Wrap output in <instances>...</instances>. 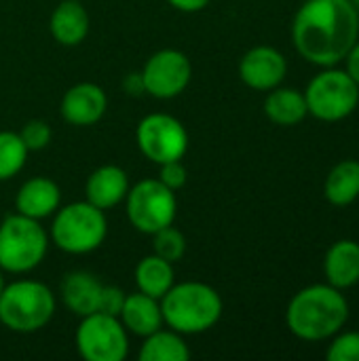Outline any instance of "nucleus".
Masks as SVG:
<instances>
[{
	"label": "nucleus",
	"instance_id": "nucleus-1",
	"mask_svg": "<svg viewBox=\"0 0 359 361\" xmlns=\"http://www.w3.org/2000/svg\"><path fill=\"white\" fill-rule=\"evenodd\" d=\"M358 38L359 11L353 0H307L292 21L294 49L320 68L341 63Z\"/></svg>",
	"mask_w": 359,
	"mask_h": 361
},
{
	"label": "nucleus",
	"instance_id": "nucleus-2",
	"mask_svg": "<svg viewBox=\"0 0 359 361\" xmlns=\"http://www.w3.org/2000/svg\"><path fill=\"white\" fill-rule=\"evenodd\" d=\"M349 319V302L341 290L330 283H315L303 288L292 296L286 324L288 330L307 343H320L336 336Z\"/></svg>",
	"mask_w": 359,
	"mask_h": 361
},
{
	"label": "nucleus",
	"instance_id": "nucleus-3",
	"mask_svg": "<svg viewBox=\"0 0 359 361\" xmlns=\"http://www.w3.org/2000/svg\"><path fill=\"white\" fill-rule=\"evenodd\" d=\"M163 322L182 336H195L212 330L224 311L222 296L203 281L174 283L161 298Z\"/></svg>",
	"mask_w": 359,
	"mask_h": 361
},
{
	"label": "nucleus",
	"instance_id": "nucleus-4",
	"mask_svg": "<svg viewBox=\"0 0 359 361\" xmlns=\"http://www.w3.org/2000/svg\"><path fill=\"white\" fill-rule=\"evenodd\" d=\"M57 309L51 288L36 279L6 283L0 294V324L17 334H34L49 326Z\"/></svg>",
	"mask_w": 359,
	"mask_h": 361
},
{
	"label": "nucleus",
	"instance_id": "nucleus-5",
	"mask_svg": "<svg viewBox=\"0 0 359 361\" xmlns=\"http://www.w3.org/2000/svg\"><path fill=\"white\" fill-rule=\"evenodd\" d=\"M108 235L106 212L97 209L89 201H74L59 205L53 214L49 239L53 245L72 256H85L102 247Z\"/></svg>",
	"mask_w": 359,
	"mask_h": 361
},
{
	"label": "nucleus",
	"instance_id": "nucleus-6",
	"mask_svg": "<svg viewBox=\"0 0 359 361\" xmlns=\"http://www.w3.org/2000/svg\"><path fill=\"white\" fill-rule=\"evenodd\" d=\"M49 233L40 220L11 214L0 220V269L11 275H25L42 264L49 252Z\"/></svg>",
	"mask_w": 359,
	"mask_h": 361
},
{
	"label": "nucleus",
	"instance_id": "nucleus-7",
	"mask_svg": "<svg viewBox=\"0 0 359 361\" xmlns=\"http://www.w3.org/2000/svg\"><path fill=\"white\" fill-rule=\"evenodd\" d=\"M307 110L324 123H339L355 112L359 104V85L347 70L324 68L305 89Z\"/></svg>",
	"mask_w": 359,
	"mask_h": 361
},
{
	"label": "nucleus",
	"instance_id": "nucleus-8",
	"mask_svg": "<svg viewBox=\"0 0 359 361\" xmlns=\"http://www.w3.org/2000/svg\"><path fill=\"white\" fill-rule=\"evenodd\" d=\"M125 212L131 226L144 235H152L176 222L178 199L159 178H146L129 186L125 197Z\"/></svg>",
	"mask_w": 359,
	"mask_h": 361
},
{
	"label": "nucleus",
	"instance_id": "nucleus-9",
	"mask_svg": "<svg viewBox=\"0 0 359 361\" xmlns=\"http://www.w3.org/2000/svg\"><path fill=\"white\" fill-rule=\"evenodd\" d=\"M74 343L85 361H125L129 355V332L118 317L99 311L80 317Z\"/></svg>",
	"mask_w": 359,
	"mask_h": 361
},
{
	"label": "nucleus",
	"instance_id": "nucleus-10",
	"mask_svg": "<svg viewBox=\"0 0 359 361\" xmlns=\"http://www.w3.org/2000/svg\"><path fill=\"white\" fill-rule=\"evenodd\" d=\"M140 152L154 165L184 159L188 150L186 127L167 112H152L144 116L135 129Z\"/></svg>",
	"mask_w": 359,
	"mask_h": 361
},
{
	"label": "nucleus",
	"instance_id": "nucleus-11",
	"mask_svg": "<svg viewBox=\"0 0 359 361\" xmlns=\"http://www.w3.org/2000/svg\"><path fill=\"white\" fill-rule=\"evenodd\" d=\"M144 93L157 99H174L182 95L193 78V63L178 49H161L152 53L142 68Z\"/></svg>",
	"mask_w": 359,
	"mask_h": 361
},
{
	"label": "nucleus",
	"instance_id": "nucleus-12",
	"mask_svg": "<svg viewBox=\"0 0 359 361\" xmlns=\"http://www.w3.org/2000/svg\"><path fill=\"white\" fill-rule=\"evenodd\" d=\"M288 61L275 47H254L239 61V78L254 91H271L284 82Z\"/></svg>",
	"mask_w": 359,
	"mask_h": 361
},
{
	"label": "nucleus",
	"instance_id": "nucleus-13",
	"mask_svg": "<svg viewBox=\"0 0 359 361\" xmlns=\"http://www.w3.org/2000/svg\"><path fill=\"white\" fill-rule=\"evenodd\" d=\"M108 110V95L95 82H78L70 87L59 104L61 118L74 127H91L104 118Z\"/></svg>",
	"mask_w": 359,
	"mask_h": 361
},
{
	"label": "nucleus",
	"instance_id": "nucleus-14",
	"mask_svg": "<svg viewBox=\"0 0 359 361\" xmlns=\"http://www.w3.org/2000/svg\"><path fill=\"white\" fill-rule=\"evenodd\" d=\"M61 205V190L57 182L47 176H36L25 180L15 197V209L21 216L44 220L51 218Z\"/></svg>",
	"mask_w": 359,
	"mask_h": 361
},
{
	"label": "nucleus",
	"instance_id": "nucleus-15",
	"mask_svg": "<svg viewBox=\"0 0 359 361\" xmlns=\"http://www.w3.org/2000/svg\"><path fill=\"white\" fill-rule=\"evenodd\" d=\"M129 186L131 184L125 169H121L118 165H102L87 178L85 201L102 212H108L125 201Z\"/></svg>",
	"mask_w": 359,
	"mask_h": 361
},
{
	"label": "nucleus",
	"instance_id": "nucleus-16",
	"mask_svg": "<svg viewBox=\"0 0 359 361\" xmlns=\"http://www.w3.org/2000/svg\"><path fill=\"white\" fill-rule=\"evenodd\" d=\"M121 324L125 330L133 336L146 338L148 334L157 332L159 328L165 326L163 322V311H161V300L152 298L144 292H133L125 296L123 309L118 313Z\"/></svg>",
	"mask_w": 359,
	"mask_h": 361
},
{
	"label": "nucleus",
	"instance_id": "nucleus-17",
	"mask_svg": "<svg viewBox=\"0 0 359 361\" xmlns=\"http://www.w3.org/2000/svg\"><path fill=\"white\" fill-rule=\"evenodd\" d=\"M102 288H104V283L95 275L87 273V271H72V273L63 275L59 294H61L63 305L74 315L85 317L99 309Z\"/></svg>",
	"mask_w": 359,
	"mask_h": 361
},
{
	"label": "nucleus",
	"instance_id": "nucleus-18",
	"mask_svg": "<svg viewBox=\"0 0 359 361\" xmlns=\"http://www.w3.org/2000/svg\"><path fill=\"white\" fill-rule=\"evenodd\" d=\"M326 281L336 290H349L359 283V243L341 239L332 243L324 258Z\"/></svg>",
	"mask_w": 359,
	"mask_h": 361
},
{
	"label": "nucleus",
	"instance_id": "nucleus-19",
	"mask_svg": "<svg viewBox=\"0 0 359 361\" xmlns=\"http://www.w3.org/2000/svg\"><path fill=\"white\" fill-rule=\"evenodd\" d=\"M89 13L80 4V0H61L49 19V30L53 38L63 47H76L80 44L89 34Z\"/></svg>",
	"mask_w": 359,
	"mask_h": 361
},
{
	"label": "nucleus",
	"instance_id": "nucleus-20",
	"mask_svg": "<svg viewBox=\"0 0 359 361\" xmlns=\"http://www.w3.org/2000/svg\"><path fill=\"white\" fill-rule=\"evenodd\" d=\"M264 114L271 123L281 127H294L309 114L305 93L292 87H275L264 99Z\"/></svg>",
	"mask_w": 359,
	"mask_h": 361
},
{
	"label": "nucleus",
	"instance_id": "nucleus-21",
	"mask_svg": "<svg viewBox=\"0 0 359 361\" xmlns=\"http://www.w3.org/2000/svg\"><path fill=\"white\" fill-rule=\"evenodd\" d=\"M324 197L330 205L347 207L359 197V161L347 159L334 165L324 182Z\"/></svg>",
	"mask_w": 359,
	"mask_h": 361
},
{
	"label": "nucleus",
	"instance_id": "nucleus-22",
	"mask_svg": "<svg viewBox=\"0 0 359 361\" xmlns=\"http://www.w3.org/2000/svg\"><path fill=\"white\" fill-rule=\"evenodd\" d=\"M176 283V271L174 264L159 258L157 254L144 256L138 267H135V286L140 292L152 296V298H163L169 288Z\"/></svg>",
	"mask_w": 359,
	"mask_h": 361
},
{
	"label": "nucleus",
	"instance_id": "nucleus-23",
	"mask_svg": "<svg viewBox=\"0 0 359 361\" xmlns=\"http://www.w3.org/2000/svg\"><path fill=\"white\" fill-rule=\"evenodd\" d=\"M190 357V349L184 341V336L171 328L148 334L140 349L142 361H186Z\"/></svg>",
	"mask_w": 359,
	"mask_h": 361
},
{
	"label": "nucleus",
	"instance_id": "nucleus-24",
	"mask_svg": "<svg viewBox=\"0 0 359 361\" xmlns=\"http://www.w3.org/2000/svg\"><path fill=\"white\" fill-rule=\"evenodd\" d=\"M30 150L15 131H0V182L13 180L28 163Z\"/></svg>",
	"mask_w": 359,
	"mask_h": 361
},
{
	"label": "nucleus",
	"instance_id": "nucleus-25",
	"mask_svg": "<svg viewBox=\"0 0 359 361\" xmlns=\"http://www.w3.org/2000/svg\"><path fill=\"white\" fill-rule=\"evenodd\" d=\"M152 237V254H157L159 258L176 264L184 258L186 254V237L182 231H178L174 224L157 231L150 235Z\"/></svg>",
	"mask_w": 359,
	"mask_h": 361
},
{
	"label": "nucleus",
	"instance_id": "nucleus-26",
	"mask_svg": "<svg viewBox=\"0 0 359 361\" xmlns=\"http://www.w3.org/2000/svg\"><path fill=\"white\" fill-rule=\"evenodd\" d=\"M328 361H359V332L336 334L326 351Z\"/></svg>",
	"mask_w": 359,
	"mask_h": 361
},
{
	"label": "nucleus",
	"instance_id": "nucleus-27",
	"mask_svg": "<svg viewBox=\"0 0 359 361\" xmlns=\"http://www.w3.org/2000/svg\"><path fill=\"white\" fill-rule=\"evenodd\" d=\"M19 135H21L25 148H28L30 152H36V150H42V148L49 146L53 131H51V127H49L47 121L34 118V121H28V123L21 127Z\"/></svg>",
	"mask_w": 359,
	"mask_h": 361
},
{
	"label": "nucleus",
	"instance_id": "nucleus-28",
	"mask_svg": "<svg viewBox=\"0 0 359 361\" xmlns=\"http://www.w3.org/2000/svg\"><path fill=\"white\" fill-rule=\"evenodd\" d=\"M159 180H161L169 190H174V192L180 190V188H184V184H186V180H188V171H186L182 159H180V161H169V163L159 165Z\"/></svg>",
	"mask_w": 359,
	"mask_h": 361
},
{
	"label": "nucleus",
	"instance_id": "nucleus-29",
	"mask_svg": "<svg viewBox=\"0 0 359 361\" xmlns=\"http://www.w3.org/2000/svg\"><path fill=\"white\" fill-rule=\"evenodd\" d=\"M125 292L116 286H104L102 288V296H99V313H106V315H114L118 317L121 309H123V302H125Z\"/></svg>",
	"mask_w": 359,
	"mask_h": 361
},
{
	"label": "nucleus",
	"instance_id": "nucleus-30",
	"mask_svg": "<svg viewBox=\"0 0 359 361\" xmlns=\"http://www.w3.org/2000/svg\"><path fill=\"white\" fill-rule=\"evenodd\" d=\"M176 11H182V13H199L203 11L212 0H167Z\"/></svg>",
	"mask_w": 359,
	"mask_h": 361
},
{
	"label": "nucleus",
	"instance_id": "nucleus-31",
	"mask_svg": "<svg viewBox=\"0 0 359 361\" xmlns=\"http://www.w3.org/2000/svg\"><path fill=\"white\" fill-rule=\"evenodd\" d=\"M345 61H347V74L359 85V38L355 40V44L349 49Z\"/></svg>",
	"mask_w": 359,
	"mask_h": 361
},
{
	"label": "nucleus",
	"instance_id": "nucleus-32",
	"mask_svg": "<svg viewBox=\"0 0 359 361\" xmlns=\"http://www.w3.org/2000/svg\"><path fill=\"white\" fill-rule=\"evenodd\" d=\"M123 87H125V91H127L129 95H140V93H144L142 74H140V72H131V74H127V76H125V80H123Z\"/></svg>",
	"mask_w": 359,
	"mask_h": 361
},
{
	"label": "nucleus",
	"instance_id": "nucleus-33",
	"mask_svg": "<svg viewBox=\"0 0 359 361\" xmlns=\"http://www.w3.org/2000/svg\"><path fill=\"white\" fill-rule=\"evenodd\" d=\"M4 286H6V281H4V271L0 269V294H2V290H4Z\"/></svg>",
	"mask_w": 359,
	"mask_h": 361
}]
</instances>
